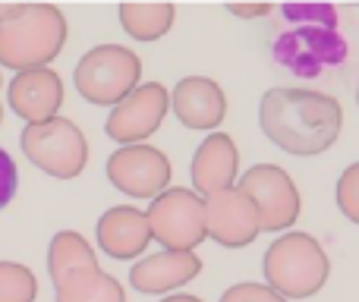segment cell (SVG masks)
Instances as JSON below:
<instances>
[{"mask_svg":"<svg viewBox=\"0 0 359 302\" xmlns=\"http://www.w3.org/2000/svg\"><path fill=\"white\" fill-rule=\"evenodd\" d=\"M95 240H98V249L104 255L117 261H130L142 255L155 236H151L145 211L133 208V205H114L95 224Z\"/></svg>","mask_w":359,"mask_h":302,"instance_id":"13","label":"cell"},{"mask_svg":"<svg viewBox=\"0 0 359 302\" xmlns=\"http://www.w3.org/2000/svg\"><path fill=\"white\" fill-rule=\"evenodd\" d=\"M334 202H337V208H341V214L347 217V221L359 224V160L350 164L347 170L337 177Z\"/></svg>","mask_w":359,"mask_h":302,"instance_id":"20","label":"cell"},{"mask_svg":"<svg viewBox=\"0 0 359 302\" xmlns=\"http://www.w3.org/2000/svg\"><path fill=\"white\" fill-rule=\"evenodd\" d=\"M0 123H4V104H0Z\"/></svg>","mask_w":359,"mask_h":302,"instance_id":"26","label":"cell"},{"mask_svg":"<svg viewBox=\"0 0 359 302\" xmlns=\"http://www.w3.org/2000/svg\"><path fill=\"white\" fill-rule=\"evenodd\" d=\"M0 85H4V76H0Z\"/></svg>","mask_w":359,"mask_h":302,"instance_id":"28","label":"cell"},{"mask_svg":"<svg viewBox=\"0 0 359 302\" xmlns=\"http://www.w3.org/2000/svg\"><path fill=\"white\" fill-rule=\"evenodd\" d=\"M198 274H202V259L196 252H168V249H161L155 255L139 259L130 268V284L139 293L161 296V293H170L177 287L196 280Z\"/></svg>","mask_w":359,"mask_h":302,"instance_id":"15","label":"cell"},{"mask_svg":"<svg viewBox=\"0 0 359 302\" xmlns=\"http://www.w3.org/2000/svg\"><path fill=\"white\" fill-rule=\"evenodd\" d=\"M170 167L168 154L155 145H123L107 158V179L114 189H120L130 198H151L170 189Z\"/></svg>","mask_w":359,"mask_h":302,"instance_id":"8","label":"cell"},{"mask_svg":"<svg viewBox=\"0 0 359 302\" xmlns=\"http://www.w3.org/2000/svg\"><path fill=\"white\" fill-rule=\"evenodd\" d=\"M88 265H98V255H95L92 242H88L82 233H76V230H60V233L50 236L48 274L54 284L63 277V274L76 271V268H88Z\"/></svg>","mask_w":359,"mask_h":302,"instance_id":"18","label":"cell"},{"mask_svg":"<svg viewBox=\"0 0 359 302\" xmlns=\"http://www.w3.org/2000/svg\"><path fill=\"white\" fill-rule=\"evenodd\" d=\"M221 302H290V299H284L268 284H233L230 290H224Z\"/></svg>","mask_w":359,"mask_h":302,"instance_id":"21","label":"cell"},{"mask_svg":"<svg viewBox=\"0 0 359 302\" xmlns=\"http://www.w3.org/2000/svg\"><path fill=\"white\" fill-rule=\"evenodd\" d=\"M161 302H202L198 296H189V293H174V296H164Z\"/></svg>","mask_w":359,"mask_h":302,"instance_id":"25","label":"cell"},{"mask_svg":"<svg viewBox=\"0 0 359 302\" xmlns=\"http://www.w3.org/2000/svg\"><path fill=\"white\" fill-rule=\"evenodd\" d=\"M262 274L265 284L284 299H309L328 284L331 261L312 233L287 230L265 249Z\"/></svg>","mask_w":359,"mask_h":302,"instance_id":"2","label":"cell"},{"mask_svg":"<svg viewBox=\"0 0 359 302\" xmlns=\"http://www.w3.org/2000/svg\"><path fill=\"white\" fill-rule=\"evenodd\" d=\"M22 154L54 179H76L88 164L86 132L67 117L32 123L19 136Z\"/></svg>","mask_w":359,"mask_h":302,"instance_id":"5","label":"cell"},{"mask_svg":"<svg viewBox=\"0 0 359 302\" xmlns=\"http://www.w3.org/2000/svg\"><path fill=\"white\" fill-rule=\"evenodd\" d=\"M174 4H120V25L136 41H158L174 29Z\"/></svg>","mask_w":359,"mask_h":302,"instance_id":"17","label":"cell"},{"mask_svg":"<svg viewBox=\"0 0 359 302\" xmlns=\"http://www.w3.org/2000/svg\"><path fill=\"white\" fill-rule=\"evenodd\" d=\"M25 6L29 4H0V25L13 22V19H19L25 13Z\"/></svg>","mask_w":359,"mask_h":302,"instance_id":"24","label":"cell"},{"mask_svg":"<svg viewBox=\"0 0 359 302\" xmlns=\"http://www.w3.org/2000/svg\"><path fill=\"white\" fill-rule=\"evenodd\" d=\"M192 189L202 198L217 195L224 189L236 186V173H240V151L236 142L227 132H208L202 145L192 154Z\"/></svg>","mask_w":359,"mask_h":302,"instance_id":"14","label":"cell"},{"mask_svg":"<svg viewBox=\"0 0 359 302\" xmlns=\"http://www.w3.org/2000/svg\"><path fill=\"white\" fill-rule=\"evenodd\" d=\"M38 280L19 261H0V302H35Z\"/></svg>","mask_w":359,"mask_h":302,"instance_id":"19","label":"cell"},{"mask_svg":"<svg viewBox=\"0 0 359 302\" xmlns=\"http://www.w3.org/2000/svg\"><path fill=\"white\" fill-rule=\"evenodd\" d=\"M255 202L262 217V233H284L299 217V189L293 177L278 164H255L236 179Z\"/></svg>","mask_w":359,"mask_h":302,"instance_id":"7","label":"cell"},{"mask_svg":"<svg viewBox=\"0 0 359 302\" xmlns=\"http://www.w3.org/2000/svg\"><path fill=\"white\" fill-rule=\"evenodd\" d=\"M208 208V236L224 249H246L249 242L259 240L262 217L255 202L240 189H224L217 195L205 198Z\"/></svg>","mask_w":359,"mask_h":302,"instance_id":"10","label":"cell"},{"mask_svg":"<svg viewBox=\"0 0 359 302\" xmlns=\"http://www.w3.org/2000/svg\"><path fill=\"white\" fill-rule=\"evenodd\" d=\"M151 236L168 252H196L198 242L208 240V208L196 189L170 186L149 205Z\"/></svg>","mask_w":359,"mask_h":302,"instance_id":"6","label":"cell"},{"mask_svg":"<svg viewBox=\"0 0 359 302\" xmlns=\"http://www.w3.org/2000/svg\"><path fill=\"white\" fill-rule=\"evenodd\" d=\"M19 189V170H16V160L10 158L4 149H0V211L13 202Z\"/></svg>","mask_w":359,"mask_h":302,"instance_id":"22","label":"cell"},{"mask_svg":"<svg viewBox=\"0 0 359 302\" xmlns=\"http://www.w3.org/2000/svg\"><path fill=\"white\" fill-rule=\"evenodd\" d=\"M259 126L280 151L316 158L341 139L344 107L312 88H268L259 101Z\"/></svg>","mask_w":359,"mask_h":302,"instance_id":"1","label":"cell"},{"mask_svg":"<svg viewBox=\"0 0 359 302\" xmlns=\"http://www.w3.org/2000/svg\"><path fill=\"white\" fill-rule=\"evenodd\" d=\"M170 111V92L161 82H142L126 101H120L104 123V132L123 145H145V139L161 130Z\"/></svg>","mask_w":359,"mask_h":302,"instance_id":"9","label":"cell"},{"mask_svg":"<svg viewBox=\"0 0 359 302\" xmlns=\"http://www.w3.org/2000/svg\"><path fill=\"white\" fill-rule=\"evenodd\" d=\"M227 13H233L240 19H255V16H268L271 4H227Z\"/></svg>","mask_w":359,"mask_h":302,"instance_id":"23","label":"cell"},{"mask_svg":"<svg viewBox=\"0 0 359 302\" xmlns=\"http://www.w3.org/2000/svg\"><path fill=\"white\" fill-rule=\"evenodd\" d=\"M139 79H142V60L123 44H98L86 50L73 73L79 98L98 107H117L142 85Z\"/></svg>","mask_w":359,"mask_h":302,"instance_id":"4","label":"cell"},{"mask_svg":"<svg viewBox=\"0 0 359 302\" xmlns=\"http://www.w3.org/2000/svg\"><path fill=\"white\" fill-rule=\"evenodd\" d=\"M356 104H359V85H356Z\"/></svg>","mask_w":359,"mask_h":302,"instance_id":"27","label":"cell"},{"mask_svg":"<svg viewBox=\"0 0 359 302\" xmlns=\"http://www.w3.org/2000/svg\"><path fill=\"white\" fill-rule=\"evenodd\" d=\"M67 44V16L54 4H29L13 22L0 25V67L25 73L60 57Z\"/></svg>","mask_w":359,"mask_h":302,"instance_id":"3","label":"cell"},{"mask_svg":"<svg viewBox=\"0 0 359 302\" xmlns=\"http://www.w3.org/2000/svg\"><path fill=\"white\" fill-rule=\"evenodd\" d=\"M170 107L186 130L217 132V126L227 117V95L208 76H186L170 92Z\"/></svg>","mask_w":359,"mask_h":302,"instance_id":"11","label":"cell"},{"mask_svg":"<svg viewBox=\"0 0 359 302\" xmlns=\"http://www.w3.org/2000/svg\"><path fill=\"white\" fill-rule=\"evenodd\" d=\"M57 302H126V290L101 265L76 268L54 284Z\"/></svg>","mask_w":359,"mask_h":302,"instance_id":"16","label":"cell"},{"mask_svg":"<svg viewBox=\"0 0 359 302\" xmlns=\"http://www.w3.org/2000/svg\"><path fill=\"white\" fill-rule=\"evenodd\" d=\"M6 101H10L13 114L22 117L25 123H44V120L60 117L63 104V79L60 73H54L50 67L41 69H25L16 73L6 88Z\"/></svg>","mask_w":359,"mask_h":302,"instance_id":"12","label":"cell"}]
</instances>
